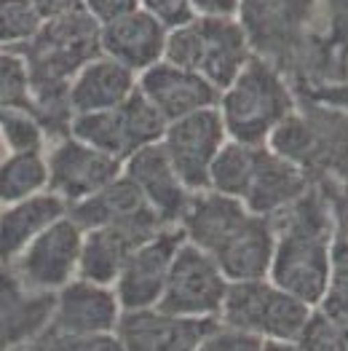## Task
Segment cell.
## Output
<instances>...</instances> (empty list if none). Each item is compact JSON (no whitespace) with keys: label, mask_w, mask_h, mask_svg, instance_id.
Returning <instances> with one entry per match:
<instances>
[{"label":"cell","mask_w":348,"mask_h":351,"mask_svg":"<svg viewBox=\"0 0 348 351\" xmlns=\"http://www.w3.org/2000/svg\"><path fill=\"white\" fill-rule=\"evenodd\" d=\"M236 19L252 54L273 64L297 97L348 84V46L335 38L319 0H238Z\"/></svg>","instance_id":"cell-1"},{"label":"cell","mask_w":348,"mask_h":351,"mask_svg":"<svg viewBox=\"0 0 348 351\" xmlns=\"http://www.w3.org/2000/svg\"><path fill=\"white\" fill-rule=\"evenodd\" d=\"M273 258L268 279L306 306H316L332 282L335 217L327 188L311 185L273 217Z\"/></svg>","instance_id":"cell-2"},{"label":"cell","mask_w":348,"mask_h":351,"mask_svg":"<svg viewBox=\"0 0 348 351\" xmlns=\"http://www.w3.org/2000/svg\"><path fill=\"white\" fill-rule=\"evenodd\" d=\"M177 228L188 244L214 261L228 282L268 279L273 226L268 217L252 215L238 199L214 191L190 193Z\"/></svg>","instance_id":"cell-3"},{"label":"cell","mask_w":348,"mask_h":351,"mask_svg":"<svg viewBox=\"0 0 348 351\" xmlns=\"http://www.w3.org/2000/svg\"><path fill=\"white\" fill-rule=\"evenodd\" d=\"M268 147L292 161L311 185L338 188L348 177V110L300 99L271 134Z\"/></svg>","instance_id":"cell-4"},{"label":"cell","mask_w":348,"mask_h":351,"mask_svg":"<svg viewBox=\"0 0 348 351\" xmlns=\"http://www.w3.org/2000/svg\"><path fill=\"white\" fill-rule=\"evenodd\" d=\"M297 108L290 81L265 59L252 57L231 86L220 91L217 113L228 140L247 145H268L276 126Z\"/></svg>","instance_id":"cell-5"},{"label":"cell","mask_w":348,"mask_h":351,"mask_svg":"<svg viewBox=\"0 0 348 351\" xmlns=\"http://www.w3.org/2000/svg\"><path fill=\"white\" fill-rule=\"evenodd\" d=\"M99 27L102 25L86 8H81L57 19H46L32 40L14 49L25 62L29 94L70 88L73 78L102 54Z\"/></svg>","instance_id":"cell-6"},{"label":"cell","mask_w":348,"mask_h":351,"mask_svg":"<svg viewBox=\"0 0 348 351\" xmlns=\"http://www.w3.org/2000/svg\"><path fill=\"white\" fill-rule=\"evenodd\" d=\"M252 57L247 32L236 16L196 14L185 25L169 29L164 49V62L201 75L217 91L231 86Z\"/></svg>","instance_id":"cell-7"},{"label":"cell","mask_w":348,"mask_h":351,"mask_svg":"<svg viewBox=\"0 0 348 351\" xmlns=\"http://www.w3.org/2000/svg\"><path fill=\"white\" fill-rule=\"evenodd\" d=\"M308 314L311 306L284 293L271 279H252L228 285L217 322L260 338L262 343H295Z\"/></svg>","instance_id":"cell-8"},{"label":"cell","mask_w":348,"mask_h":351,"mask_svg":"<svg viewBox=\"0 0 348 351\" xmlns=\"http://www.w3.org/2000/svg\"><path fill=\"white\" fill-rule=\"evenodd\" d=\"M164 129L166 121L156 113V108L140 91H134L113 110L75 116L70 126V137L97 147L118 161H126L137 150L161 143Z\"/></svg>","instance_id":"cell-9"},{"label":"cell","mask_w":348,"mask_h":351,"mask_svg":"<svg viewBox=\"0 0 348 351\" xmlns=\"http://www.w3.org/2000/svg\"><path fill=\"white\" fill-rule=\"evenodd\" d=\"M228 285L231 282L223 276V271L214 265L209 255H203L199 247L182 241L169 268L158 308L179 317H193V319H217Z\"/></svg>","instance_id":"cell-10"},{"label":"cell","mask_w":348,"mask_h":351,"mask_svg":"<svg viewBox=\"0 0 348 351\" xmlns=\"http://www.w3.org/2000/svg\"><path fill=\"white\" fill-rule=\"evenodd\" d=\"M84 231L64 215L8 263L22 285L38 293H59L64 285L78 279Z\"/></svg>","instance_id":"cell-11"},{"label":"cell","mask_w":348,"mask_h":351,"mask_svg":"<svg viewBox=\"0 0 348 351\" xmlns=\"http://www.w3.org/2000/svg\"><path fill=\"white\" fill-rule=\"evenodd\" d=\"M225 143H228V132L223 126V118L217 108H209L166 123L158 145L164 147L182 185L190 193H199L209 188V169Z\"/></svg>","instance_id":"cell-12"},{"label":"cell","mask_w":348,"mask_h":351,"mask_svg":"<svg viewBox=\"0 0 348 351\" xmlns=\"http://www.w3.org/2000/svg\"><path fill=\"white\" fill-rule=\"evenodd\" d=\"M46 191L59 196L70 209L123 175V161L75 137H64L46 145Z\"/></svg>","instance_id":"cell-13"},{"label":"cell","mask_w":348,"mask_h":351,"mask_svg":"<svg viewBox=\"0 0 348 351\" xmlns=\"http://www.w3.org/2000/svg\"><path fill=\"white\" fill-rule=\"evenodd\" d=\"M182 241H185L182 231L177 226H169L129 255L113 285V293L123 311L158 306L172 261Z\"/></svg>","instance_id":"cell-14"},{"label":"cell","mask_w":348,"mask_h":351,"mask_svg":"<svg viewBox=\"0 0 348 351\" xmlns=\"http://www.w3.org/2000/svg\"><path fill=\"white\" fill-rule=\"evenodd\" d=\"M164 228H169V226H164L158 215H147L140 220L84 231L78 279L113 287L123 263L129 261V255L137 247H142L145 241H150L156 234H161Z\"/></svg>","instance_id":"cell-15"},{"label":"cell","mask_w":348,"mask_h":351,"mask_svg":"<svg viewBox=\"0 0 348 351\" xmlns=\"http://www.w3.org/2000/svg\"><path fill=\"white\" fill-rule=\"evenodd\" d=\"M217 324V319L179 317L153 306L123 311L116 335L123 351H196Z\"/></svg>","instance_id":"cell-16"},{"label":"cell","mask_w":348,"mask_h":351,"mask_svg":"<svg viewBox=\"0 0 348 351\" xmlns=\"http://www.w3.org/2000/svg\"><path fill=\"white\" fill-rule=\"evenodd\" d=\"M137 91L166 123L217 108L220 102V91L212 84H206L201 75L188 73L164 59L137 75Z\"/></svg>","instance_id":"cell-17"},{"label":"cell","mask_w":348,"mask_h":351,"mask_svg":"<svg viewBox=\"0 0 348 351\" xmlns=\"http://www.w3.org/2000/svg\"><path fill=\"white\" fill-rule=\"evenodd\" d=\"M123 308L113 287L73 279L54 295V314L46 332L57 335H99L116 332Z\"/></svg>","instance_id":"cell-18"},{"label":"cell","mask_w":348,"mask_h":351,"mask_svg":"<svg viewBox=\"0 0 348 351\" xmlns=\"http://www.w3.org/2000/svg\"><path fill=\"white\" fill-rule=\"evenodd\" d=\"M54 295L29 290L8 265H0V351L27 349L49 330Z\"/></svg>","instance_id":"cell-19"},{"label":"cell","mask_w":348,"mask_h":351,"mask_svg":"<svg viewBox=\"0 0 348 351\" xmlns=\"http://www.w3.org/2000/svg\"><path fill=\"white\" fill-rule=\"evenodd\" d=\"M311 188V180L303 175L292 161L282 158L268 145H255L252 169L247 177L241 204L252 215L273 217L284 206L297 202Z\"/></svg>","instance_id":"cell-20"},{"label":"cell","mask_w":348,"mask_h":351,"mask_svg":"<svg viewBox=\"0 0 348 351\" xmlns=\"http://www.w3.org/2000/svg\"><path fill=\"white\" fill-rule=\"evenodd\" d=\"M166 35L169 27L161 25L150 11L134 8L99 27V46L105 57L116 59L118 64L140 75L164 59Z\"/></svg>","instance_id":"cell-21"},{"label":"cell","mask_w":348,"mask_h":351,"mask_svg":"<svg viewBox=\"0 0 348 351\" xmlns=\"http://www.w3.org/2000/svg\"><path fill=\"white\" fill-rule=\"evenodd\" d=\"M123 175L137 185L147 206L161 217L164 226L179 223L185 206L190 202V191L182 185V180L177 177L164 147L158 143L129 156L123 161Z\"/></svg>","instance_id":"cell-22"},{"label":"cell","mask_w":348,"mask_h":351,"mask_svg":"<svg viewBox=\"0 0 348 351\" xmlns=\"http://www.w3.org/2000/svg\"><path fill=\"white\" fill-rule=\"evenodd\" d=\"M137 91V73L118 64L116 59L99 54L73 78L70 108L75 116L113 110Z\"/></svg>","instance_id":"cell-23"},{"label":"cell","mask_w":348,"mask_h":351,"mask_svg":"<svg viewBox=\"0 0 348 351\" xmlns=\"http://www.w3.org/2000/svg\"><path fill=\"white\" fill-rule=\"evenodd\" d=\"M67 215V204L43 191L0 209V265H8L35 236H40L49 226H54Z\"/></svg>","instance_id":"cell-24"},{"label":"cell","mask_w":348,"mask_h":351,"mask_svg":"<svg viewBox=\"0 0 348 351\" xmlns=\"http://www.w3.org/2000/svg\"><path fill=\"white\" fill-rule=\"evenodd\" d=\"M147 215H156V212L147 206L142 193L137 191V185L126 175L116 177L110 185H105L94 196H88V199L67 209V217L81 231L102 228V226H118V223L140 220Z\"/></svg>","instance_id":"cell-25"},{"label":"cell","mask_w":348,"mask_h":351,"mask_svg":"<svg viewBox=\"0 0 348 351\" xmlns=\"http://www.w3.org/2000/svg\"><path fill=\"white\" fill-rule=\"evenodd\" d=\"M49 185L46 150L11 153L0 164V209L43 193Z\"/></svg>","instance_id":"cell-26"},{"label":"cell","mask_w":348,"mask_h":351,"mask_svg":"<svg viewBox=\"0 0 348 351\" xmlns=\"http://www.w3.org/2000/svg\"><path fill=\"white\" fill-rule=\"evenodd\" d=\"M43 19L29 0H0V49H19L35 38Z\"/></svg>","instance_id":"cell-27"},{"label":"cell","mask_w":348,"mask_h":351,"mask_svg":"<svg viewBox=\"0 0 348 351\" xmlns=\"http://www.w3.org/2000/svg\"><path fill=\"white\" fill-rule=\"evenodd\" d=\"M321 188V185H319ZM332 217H335V241H332V282L348 287V177L338 188H327Z\"/></svg>","instance_id":"cell-28"},{"label":"cell","mask_w":348,"mask_h":351,"mask_svg":"<svg viewBox=\"0 0 348 351\" xmlns=\"http://www.w3.org/2000/svg\"><path fill=\"white\" fill-rule=\"evenodd\" d=\"M295 343L303 351H348L343 335L327 322L316 308H311V314H308V319H306Z\"/></svg>","instance_id":"cell-29"},{"label":"cell","mask_w":348,"mask_h":351,"mask_svg":"<svg viewBox=\"0 0 348 351\" xmlns=\"http://www.w3.org/2000/svg\"><path fill=\"white\" fill-rule=\"evenodd\" d=\"M38 346L43 351H123L116 332H99V335H57V332H43L38 338Z\"/></svg>","instance_id":"cell-30"},{"label":"cell","mask_w":348,"mask_h":351,"mask_svg":"<svg viewBox=\"0 0 348 351\" xmlns=\"http://www.w3.org/2000/svg\"><path fill=\"white\" fill-rule=\"evenodd\" d=\"M265 343L260 338H252L247 332H238V330H231V327H223L217 324L196 351H262Z\"/></svg>","instance_id":"cell-31"},{"label":"cell","mask_w":348,"mask_h":351,"mask_svg":"<svg viewBox=\"0 0 348 351\" xmlns=\"http://www.w3.org/2000/svg\"><path fill=\"white\" fill-rule=\"evenodd\" d=\"M314 308L343 335V341L348 343V287L330 285V290L324 293V298Z\"/></svg>","instance_id":"cell-32"},{"label":"cell","mask_w":348,"mask_h":351,"mask_svg":"<svg viewBox=\"0 0 348 351\" xmlns=\"http://www.w3.org/2000/svg\"><path fill=\"white\" fill-rule=\"evenodd\" d=\"M142 8L150 11L161 25H166L169 29L179 27V25H185L188 19L196 16L190 0H142Z\"/></svg>","instance_id":"cell-33"},{"label":"cell","mask_w":348,"mask_h":351,"mask_svg":"<svg viewBox=\"0 0 348 351\" xmlns=\"http://www.w3.org/2000/svg\"><path fill=\"white\" fill-rule=\"evenodd\" d=\"M84 8L99 25H108L134 8H142V0H84Z\"/></svg>","instance_id":"cell-34"},{"label":"cell","mask_w":348,"mask_h":351,"mask_svg":"<svg viewBox=\"0 0 348 351\" xmlns=\"http://www.w3.org/2000/svg\"><path fill=\"white\" fill-rule=\"evenodd\" d=\"M335 38L348 46V0H319Z\"/></svg>","instance_id":"cell-35"},{"label":"cell","mask_w":348,"mask_h":351,"mask_svg":"<svg viewBox=\"0 0 348 351\" xmlns=\"http://www.w3.org/2000/svg\"><path fill=\"white\" fill-rule=\"evenodd\" d=\"M32 8L40 14V19H57L64 14H73V11H81L84 8V0H29Z\"/></svg>","instance_id":"cell-36"},{"label":"cell","mask_w":348,"mask_h":351,"mask_svg":"<svg viewBox=\"0 0 348 351\" xmlns=\"http://www.w3.org/2000/svg\"><path fill=\"white\" fill-rule=\"evenodd\" d=\"M196 14L206 16H236L238 0H190Z\"/></svg>","instance_id":"cell-37"},{"label":"cell","mask_w":348,"mask_h":351,"mask_svg":"<svg viewBox=\"0 0 348 351\" xmlns=\"http://www.w3.org/2000/svg\"><path fill=\"white\" fill-rule=\"evenodd\" d=\"M262 351H303L297 343H265Z\"/></svg>","instance_id":"cell-38"},{"label":"cell","mask_w":348,"mask_h":351,"mask_svg":"<svg viewBox=\"0 0 348 351\" xmlns=\"http://www.w3.org/2000/svg\"><path fill=\"white\" fill-rule=\"evenodd\" d=\"M11 153H14V150H11V145H8V140H5V134L0 132V164H3V161H5V158H8Z\"/></svg>","instance_id":"cell-39"},{"label":"cell","mask_w":348,"mask_h":351,"mask_svg":"<svg viewBox=\"0 0 348 351\" xmlns=\"http://www.w3.org/2000/svg\"><path fill=\"white\" fill-rule=\"evenodd\" d=\"M22 351H43V349H40V346H38V341H35L32 346H27V349H22Z\"/></svg>","instance_id":"cell-40"}]
</instances>
